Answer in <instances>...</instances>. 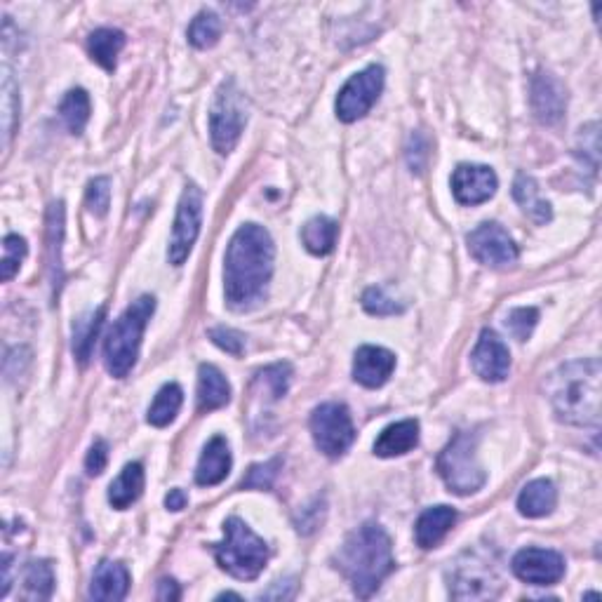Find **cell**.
<instances>
[{"instance_id": "obj_1", "label": "cell", "mask_w": 602, "mask_h": 602, "mask_svg": "<svg viewBox=\"0 0 602 602\" xmlns=\"http://www.w3.org/2000/svg\"><path fill=\"white\" fill-rule=\"evenodd\" d=\"M276 245L259 224H245L233 233L224 259V294L233 311L262 304L273 276Z\"/></svg>"}, {"instance_id": "obj_2", "label": "cell", "mask_w": 602, "mask_h": 602, "mask_svg": "<svg viewBox=\"0 0 602 602\" xmlns=\"http://www.w3.org/2000/svg\"><path fill=\"white\" fill-rule=\"evenodd\" d=\"M334 565L349 579L358 598H372L396 567L389 534L374 523L360 525L344 539L334 555Z\"/></svg>"}, {"instance_id": "obj_3", "label": "cell", "mask_w": 602, "mask_h": 602, "mask_svg": "<svg viewBox=\"0 0 602 602\" xmlns=\"http://www.w3.org/2000/svg\"><path fill=\"white\" fill-rule=\"evenodd\" d=\"M600 379L602 367L598 358L560 365L546 381L555 417L572 426H598Z\"/></svg>"}, {"instance_id": "obj_4", "label": "cell", "mask_w": 602, "mask_h": 602, "mask_svg": "<svg viewBox=\"0 0 602 602\" xmlns=\"http://www.w3.org/2000/svg\"><path fill=\"white\" fill-rule=\"evenodd\" d=\"M153 311H156V299L144 294V297L132 301V306H127L123 316L113 323L104 344V365L111 377L125 379L137 365L139 346H142L144 330Z\"/></svg>"}, {"instance_id": "obj_5", "label": "cell", "mask_w": 602, "mask_h": 602, "mask_svg": "<svg viewBox=\"0 0 602 602\" xmlns=\"http://www.w3.org/2000/svg\"><path fill=\"white\" fill-rule=\"evenodd\" d=\"M224 541L214 544V555L224 572L236 579H257L269 563V546L240 518L224 523Z\"/></svg>"}, {"instance_id": "obj_6", "label": "cell", "mask_w": 602, "mask_h": 602, "mask_svg": "<svg viewBox=\"0 0 602 602\" xmlns=\"http://www.w3.org/2000/svg\"><path fill=\"white\" fill-rule=\"evenodd\" d=\"M247 109L250 104L238 90L236 80H224L210 109V137L219 156H229L238 146L247 125Z\"/></svg>"}, {"instance_id": "obj_7", "label": "cell", "mask_w": 602, "mask_h": 602, "mask_svg": "<svg viewBox=\"0 0 602 602\" xmlns=\"http://www.w3.org/2000/svg\"><path fill=\"white\" fill-rule=\"evenodd\" d=\"M438 473L450 487V492L459 494V497L478 492L485 485L487 476L476 454V436L457 433L452 443L440 452Z\"/></svg>"}, {"instance_id": "obj_8", "label": "cell", "mask_w": 602, "mask_h": 602, "mask_svg": "<svg viewBox=\"0 0 602 602\" xmlns=\"http://www.w3.org/2000/svg\"><path fill=\"white\" fill-rule=\"evenodd\" d=\"M501 579L497 567L483 553H464L450 570V595L454 600L497 598Z\"/></svg>"}, {"instance_id": "obj_9", "label": "cell", "mask_w": 602, "mask_h": 602, "mask_svg": "<svg viewBox=\"0 0 602 602\" xmlns=\"http://www.w3.org/2000/svg\"><path fill=\"white\" fill-rule=\"evenodd\" d=\"M311 433L318 450L330 459L341 457L356 440L351 414L341 403H325L316 407L311 414Z\"/></svg>"}, {"instance_id": "obj_10", "label": "cell", "mask_w": 602, "mask_h": 602, "mask_svg": "<svg viewBox=\"0 0 602 602\" xmlns=\"http://www.w3.org/2000/svg\"><path fill=\"white\" fill-rule=\"evenodd\" d=\"M386 73L379 64L367 66L365 71L356 73L346 80V85L341 88L337 97V116L344 123H356L363 116L370 113V109L377 104V99L384 90Z\"/></svg>"}, {"instance_id": "obj_11", "label": "cell", "mask_w": 602, "mask_h": 602, "mask_svg": "<svg viewBox=\"0 0 602 602\" xmlns=\"http://www.w3.org/2000/svg\"><path fill=\"white\" fill-rule=\"evenodd\" d=\"M200 222H203V191L196 184H189L179 200L170 250H167V259L172 266H182L189 259L200 233Z\"/></svg>"}, {"instance_id": "obj_12", "label": "cell", "mask_w": 602, "mask_h": 602, "mask_svg": "<svg viewBox=\"0 0 602 602\" xmlns=\"http://www.w3.org/2000/svg\"><path fill=\"white\" fill-rule=\"evenodd\" d=\"M466 243L468 252L480 264L492 266V269H506V266L518 262V245L513 243V238L499 224H480L476 231L468 233Z\"/></svg>"}, {"instance_id": "obj_13", "label": "cell", "mask_w": 602, "mask_h": 602, "mask_svg": "<svg viewBox=\"0 0 602 602\" xmlns=\"http://www.w3.org/2000/svg\"><path fill=\"white\" fill-rule=\"evenodd\" d=\"M511 570L515 577L532 586H553L563 579V555L548 548H523L513 555Z\"/></svg>"}, {"instance_id": "obj_14", "label": "cell", "mask_w": 602, "mask_h": 602, "mask_svg": "<svg viewBox=\"0 0 602 602\" xmlns=\"http://www.w3.org/2000/svg\"><path fill=\"white\" fill-rule=\"evenodd\" d=\"M499 179L487 165H459L452 175V193L461 205H480L497 193Z\"/></svg>"}, {"instance_id": "obj_15", "label": "cell", "mask_w": 602, "mask_h": 602, "mask_svg": "<svg viewBox=\"0 0 602 602\" xmlns=\"http://www.w3.org/2000/svg\"><path fill=\"white\" fill-rule=\"evenodd\" d=\"M471 365L480 379L492 381V384H499V381L508 377V372H511V353H508L504 341L497 337V332H480L476 349L471 353Z\"/></svg>"}, {"instance_id": "obj_16", "label": "cell", "mask_w": 602, "mask_h": 602, "mask_svg": "<svg viewBox=\"0 0 602 602\" xmlns=\"http://www.w3.org/2000/svg\"><path fill=\"white\" fill-rule=\"evenodd\" d=\"M396 370V356L381 346H360L353 360V379L365 389H379Z\"/></svg>"}, {"instance_id": "obj_17", "label": "cell", "mask_w": 602, "mask_h": 602, "mask_svg": "<svg viewBox=\"0 0 602 602\" xmlns=\"http://www.w3.org/2000/svg\"><path fill=\"white\" fill-rule=\"evenodd\" d=\"M567 106V95L563 83L551 73H539L532 80V109L539 123L555 125L563 118Z\"/></svg>"}, {"instance_id": "obj_18", "label": "cell", "mask_w": 602, "mask_h": 602, "mask_svg": "<svg viewBox=\"0 0 602 602\" xmlns=\"http://www.w3.org/2000/svg\"><path fill=\"white\" fill-rule=\"evenodd\" d=\"M231 471V450L222 436H214L205 445L196 468V483L203 487L219 485Z\"/></svg>"}, {"instance_id": "obj_19", "label": "cell", "mask_w": 602, "mask_h": 602, "mask_svg": "<svg viewBox=\"0 0 602 602\" xmlns=\"http://www.w3.org/2000/svg\"><path fill=\"white\" fill-rule=\"evenodd\" d=\"M127 588H130V572H127V567L123 563L104 560V563H99L95 577H92L90 598L102 602H118L127 595Z\"/></svg>"}, {"instance_id": "obj_20", "label": "cell", "mask_w": 602, "mask_h": 602, "mask_svg": "<svg viewBox=\"0 0 602 602\" xmlns=\"http://www.w3.org/2000/svg\"><path fill=\"white\" fill-rule=\"evenodd\" d=\"M419 443V421L417 419H403L396 424L386 426L381 431V436L374 443V454L377 457L391 459L400 457V454L412 452Z\"/></svg>"}, {"instance_id": "obj_21", "label": "cell", "mask_w": 602, "mask_h": 602, "mask_svg": "<svg viewBox=\"0 0 602 602\" xmlns=\"http://www.w3.org/2000/svg\"><path fill=\"white\" fill-rule=\"evenodd\" d=\"M457 523V511L450 506H436L428 508L419 515L417 527H414V537L421 548H433L445 539V534L452 530V525Z\"/></svg>"}, {"instance_id": "obj_22", "label": "cell", "mask_w": 602, "mask_h": 602, "mask_svg": "<svg viewBox=\"0 0 602 602\" xmlns=\"http://www.w3.org/2000/svg\"><path fill=\"white\" fill-rule=\"evenodd\" d=\"M231 400V386L214 365H200L198 370V410L212 412Z\"/></svg>"}, {"instance_id": "obj_23", "label": "cell", "mask_w": 602, "mask_h": 602, "mask_svg": "<svg viewBox=\"0 0 602 602\" xmlns=\"http://www.w3.org/2000/svg\"><path fill=\"white\" fill-rule=\"evenodd\" d=\"M515 203L523 207V212L534 224H548L553 219V210L548 200L541 198V189L537 179L530 175H518L513 182Z\"/></svg>"}, {"instance_id": "obj_24", "label": "cell", "mask_w": 602, "mask_h": 602, "mask_svg": "<svg viewBox=\"0 0 602 602\" xmlns=\"http://www.w3.org/2000/svg\"><path fill=\"white\" fill-rule=\"evenodd\" d=\"M555 504H558V492H555L551 480L546 478L532 480L518 497V511L525 518H544V515L553 513Z\"/></svg>"}, {"instance_id": "obj_25", "label": "cell", "mask_w": 602, "mask_h": 602, "mask_svg": "<svg viewBox=\"0 0 602 602\" xmlns=\"http://www.w3.org/2000/svg\"><path fill=\"white\" fill-rule=\"evenodd\" d=\"M144 492V468L142 464H127L123 473L113 480L109 487V504L116 511H125L127 506H132L135 501L142 497Z\"/></svg>"}, {"instance_id": "obj_26", "label": "cell", "mask_w": 602, "mask_h": 602, "mask_svg": "<svg viewBox=\"0 0 602 602\" xmlns=\"http://www.w3.org/2000/svg\"><path fill=\"white\" fill-rule=\"evenodd\" d=\"M106 318V309L99 306L97 311H90L88 316L78 318L73 325V353H76L80 365H88L92 358V349H95L97 334L102 330Z\"/></svg>"}, {"instance_id": "obj_27", "label": "cell", "mask_w": 602, "mask_h": 602, "mask_svg": "<svg viewBox=\"0 0 602 602\" xmlns=\"http://www.w3.org/2000/svg\"><path fill=\"white\" fill-rule=\"evenodd\" d=\"M125 48V33L118 29H97L88 38V52L95 62L106 71H113L118 64L120 50Z\"/></svg>"}, {"instance_id": "obj_28", "label": "cell", "mask_w": 602, "mask_h": 602, "mask_svg": "<svg viewBox=\"0 0 602 602\" xmlns=\"http://www.w3.org/2000/svg\"><path fill=\"white\" fill-rule=\"evenodd\" d=\"M339 236V226L330 217H313L306 222L304 231H301V240H304L306 250L316 257H325L334 250Z\"/></svg>"}, {"instance_id": "obj_29", "label": "cell", "mask_w": 602, "mask_h": 602, "mask_svg": "<svg viewBox=\"0 0 602 602\" xmlns=\"http://www.w3.org/2000/svg\"><path fill=\"white\" fill-rule=\"evenodd\" d=\"M184 403V393L179 389L177 384H165L163 389L156 393V398H153V403L149 407V424L151 426H170L172 421L177 419L179 410H182Z\"/></svg>"}, {"instance_id": "obj_30", "label": "cell", "mask_w": 602, "mask_h": 602, "mask_svg": "<svg viewBox=\"0 0 602 602\" xmlns=\"http://www.w3.org/2000/svg\"><path fill=\"white\" fill-rule=\"evenodd\" d=\"M62 238H64V205L52 203L48 210V252H50V273H52V285L55 292L62 285Z\"/></svg>"}, {"instance_id": "obj_31", "label": "cell", "mask_w": 602, "mask_h": 602, "mask_svg": "<svg viewBox=\"0 0 602 602\" xmlns=\"http://www.w3.org/2000/svg\"><path fill=\"white\" fill-rule=\"evenodd\" d=\"M55 591V572L48 560H33L24 570V598L48 600Z\"/></svg>"}, {"instance_id": "obj_32", "label": "cell", "mask_w": 602, "mask_h": 602, "mask_svg": "<svg viewBox=\"0 0 602 602\" xmlns=\"http://www.w3.org/2000/svg\"><path fill=\"white\" fill-rule=\"evenodd\" d=\"M59 116L73 135H80L90 120V97L85 90H71L59 104Z\"/></svg>"}, {"instance_id": "obj_33", "label": "cell", "mask_w": 602, "mask_h": 602, "mask_svg": "<svg viewBox=\"0 0 602 602\" xmlns=\"http://www.w3.org/2000/svg\"><path fill=\"white\" fill-rule=\"evenodd\" d=\"M219 36H222V19H219L214 12L203 10L193 17V22L189 26V43L198 50H207L212 45L219 43Z\"/></svg>"}, {"instance_id": "obj_34", "label": "cell", "mask_w": 602, "mask_h": 602, "mask_svg": "<svg viewBox=\"0 0 602 602\" xmlns=\"http://www.w3.org/2000/svg\"><path fill=\"white\" fill-rule=\"evenodd\" d=\"M19 113V90L12 80L10 66H3V149H8L10 139L15 135Z\"/></svg>"}, {"instance_id": "obj_35", "label": "cell", "mask_w": 602, "mask_h": 602, "mask_svg": "<svg viewBox=\"0 0 602 602\" xmlns=\"http://www.w3.org/2000/svg\"><path fill=\"white\" fill-rule=\"evenodd\" d=\"M290 381H292V367L287 363L271 365L257 374V384L262 386V389H266L271 400L283 398L287 389H290Z\"/></svg>"}, {"instance_id": "obj_36", "label": "cell", "mask_w": 602, "mask_h": 602, "mask_svg": "<svg viewBox=\"0 0 602 602\" xmlns=\"http://www.w3.org/2000/svg\"><path fill=\"white\" fill-rule=\"evenodd\" d=\"M26 252H29V247H26V240L22 236H15V233H10L8 238L3 240V262H0V278L8 283V280L15 278V273L19 271V266H22Z\"/></svg>"}, {"instance_id": "obj_37", "label": "cell", "mask_w": 602, "mask_h": 602, "mask_svg": "<svg viewBox=\"0 0 602 602\" xmlns=\"http://www.w3.org/2000/svg\"><path fill=\"white\" fill-rule=\"evenodd\" d=\"M539 323V311L532 306H523V309H513L506 318L508 332L513 334V339L527 341L532 337L534 327Z\"/></svg>"}, {"instance_id": "obj_38", "label": "cell", "mask_w": 602, "mask_h": 602, "mask_svg": "<svg viewBox=\"0 0 602 602\" xmlns=\"http://www.w3.org/2000/svg\"><path fill=\"white\" fill-rule=\"evenodd\" d=\"M280 464H283L280 459H271L266 461V464L252 466L250 471H247V476L243 478V483H240V487H243V490H271L273 480L278 476Z\"/></svg>"}, {"instance_id": "obj_39", "label": "cell", "mask_w": 602, "mask_h": 602, "mask_svg": "<svg viewBox=\"0 0 602 602\" xmlns=\"http://www.w3.org/2000/svg\"><path fill=\"white\" fill-rule=\"evenodd\" d=\"M363 306L372 316H396V313L403 311V304H398L396 299L389 297L384 287H370L363 294Z\"/></svg>"}, {"instance_id": "obj_40", "label": "cell", "mask_w": 602, "mask_h": 602, "mask_svg": "<svg viewBox=\"0 0 602 602\" xmlns=\"http://www.w3.org/2000/svg\"><path fill=\"white\" fill-rule=\"evenodd\" d=\"M85 200H88V207H90L92 214H97V217H104V214L109 212V207H111V182H109V177L92 179Z\"/></svg>"}, {"instance_id": "obj_41", "label": "cell", "mask_w": 602, "mask_h": 602, "mask_svg": "<svg viewBox=\"0 0 602 602\" xmlns=\"http://www.w3.org/2000/svg\"><path fill=\"white\" fill-rule=\"evenodd\" d=\"M210 339L219 346V349L231 353V356H240L245 349L243 334L236 330H229V327H214V330H210Z\"/></svg>"}, {"instance_id": "obj_42", "label": "cell", "mask_w": 602, "mask_h": 602, "mask_svg": "<svg viewBox=\"0 0 602 602\" xmlns=\"http://www.w3.org/2000/svg\"><path fill=\"white\" fill-rule=\"evenodd\" d=\"M106 464H109V445H106V440H95L88 457H85V468H88L90 476H99V473H104Z\"/></svg>"}, {"instance_id": "obj_43", "label": "cell", "mask_w": 602, "mask_h": 602, "mask_svg": "<svg viewBox=\"0 0 602 602\" xmlns=\"http://www.w3.org/2000/svg\"><path fill=\"white\" fill-rule=\"evenodd\" d=\"M156 598H158L160 602L179 600V598H182V591H179L177 581H175V579H160L158 591H156Z\"/></svg>"}, {"instance_id": "obj_44", "label": "cell", "mask_w": 602, "mask_h": 602, "mask_svg": "<svg viewBox=\"0 0 602 602\" xmlns=\"http://www.w3.org/2000/svg\"><path fill=\"white\" fill-rule=\"evenodd\" d=\"M186 501H189V497H186L184 490H170L165 497V506L167 511H182V508H186Z\"/></svg>"}]
</instances>
